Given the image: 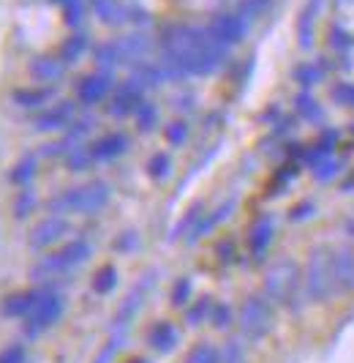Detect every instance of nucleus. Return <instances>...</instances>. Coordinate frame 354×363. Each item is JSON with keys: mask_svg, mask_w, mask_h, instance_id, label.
<instances>
[{"mask_svg": "<svg viewBox=\"0 0 354 363\" xmlns=\"http://www.w3.org/2000/svg\"><path fill=\"white\" fill-rule=\"evenodd\" d=\"M112 200V189L109 183L104 181H90L82 183V186H74V189H66L60 194H55L50 200V213L52 216H69V213H76V216H96L101 213L106 205Z\"/></svg>", "mask_w": 354, "mask_h": 363, "instance_id": "1", "label": "nucleus"}, {"mask_svg": "<svg viewBox=\"0 0 354 363\" xmlns=\"http://www.w3.org/2000/svg\"><path fill=\"white\" fill-rule=\"evenodd\" d=\"M93 255V246H90L85 238H76V240H69L66 246L55 249L50 255H44L33 268H30V279L35 284H52L55 279L60 276H69L76 268H82L85 262Z\"/></svg>", "mask_w": 354, "mask_h": 363, "instance_id": "2", "label": "nucleus"}, {"mask_svg": "<svg viewBox=\"0 0 354 363\" xmlns=\"http://www.w3.org/2000/svg\"><path fill=\"white\" fill-rule=\"evenodd\" d=\"M302 273L297 268V262L292 259H278L273 262L265 273V295L267 301L275 306H289L295 309V301H297V292H300Z\"/></svg>", "mask_w": 354, "mask_h": 363, "instance_id": "3", "label": "nucleus"}, {"mask_svg": "<svg viewBox=\"0 0 354 363\" xmlns=\"http://www.w3.org/2000/svg\"><path fill=\"white\" fill-rule=\"evenodd\" d=\"M41 287H44V290H41V298H38L35 309L30 311L28 320H22V336H25L28 342H33L41 333H47V330L57 325V323L63 320V314H66V298H63V292L55 290L52 284H41Z\"/></svg>", "mask_w": 354, "mask_h": 363, "instance_id": "4", "label": "nucleus"}, {"mask_svg": "<svg viewBox=\"0 0 354 363\" xmlns=\"http://www.w3.org/2000/svg\"><path fill=\"white\" fill-rule=\"evenodd\" d=\"M275 325V309L265 295H248L237 309V328L246 342H262Z\"/></svg>", "mask_w": 354, "mask_h": 363, "instance_id": "5", "label": "nucleus"}, {"mask_svg": "<svg viewBox=\"0 0 354 363\" xmlns=\"http://www.w3.org/2000/svg\"><path fill=\"white\" fill-rule=\"evenodd\" d=\"M302 287L308 301L321 303V301H330V295L336 292V281H333V265H330V257L324 252H314L305 273H302Z\"/></svg>", "mask_w": 354, "mask_h": 363, "instance_id": "6", "label": "nucleus"}, {"mask_svg": "<svg viewBox=\"0 0 354 363\" xmlns=\"http://www.w3.org/2000/svg\"><path fill=\"white\" fill-rule=\"evenodd\" d=\"M71 224L66 216H44L41 221H35L33 227H30V233H28V246L33 249V252H47V249H52L57 246L63 238L69 235Z\"/></svg>", "mask_w": 354, "mask_h": 363, "instance_id": "7", "label": "nucleus"}, {"mask_svg": "<svg viewBox=\"0 0 354 363\" xmlns=\"http://www.w3.org/2000/svg\"><path fill=\"white\" fill-rule=\"evenodd\" d=\"M41 284H35L30 290H14L8 295L0 298V317L3 320H14V323H22L30 317V311L35 309L38 298H41Z\"/></svg>", "mask_w": 354, "mask_h": 363, "instance_id": "8", "label": "nucleus"}, {"mask_svg": "<svg viewBox=\"0 0 354 363\" xmlns=\"http://www.w3.org/2000/svg\"><path fill=\"white\" fill-rule=\"evenodd\" d=\"M207 33L212 36V41H218L221 47H232L240 44L248 33V22L240 14H218L212 17V22L207 25Z\"/></svg>", "mask_w": 354, "mask_h": 363, "instance_id": "9", "label": "nucleus"}, {"mask_svg": "<svg viewBox=\"0 0 354 363\" xmlns=\"http://www.w3.org/2000/svg\"><path fill=\"white\" fill-rule=\"evenodd\" d=\"M76 121V104L74 101H57L52 107H47L44 112H38L33 121V128L41 134L50 131H66Z\"/></svg>", "mask_w": 354, "mask_h": 363, "instance_id": "10", "label": "nucleus"}, {"mask_svg": "<svg viewBox=\"0 0 354 363\" xmlns=\"http://www.w3.org/2000/svg\"><path fill=\"white\" fill-rule=\"evenodd\" d=\"M109 93H112V74L96 72L79 79V85H76V101L82 107H96V104L104 101Z\"/></svg>", "mask_w": 354, "mask_h": 363, "instance_id": "11", "label": "nucleus"}, {"mask_svg": "<svg viewBox=\"0 0 354 363\" xmlns=\"http://www.w3.org/2000/svg\"><path fill=\"white\" fill-rule=\"evenodd\" d=\"M144 342H147V347H150L153 352L169 355V352L177 350V345H180V330H177L175 323H169V320H156L153 325L147 328Z\"/></svg>", "mask_w": 354, "mask_h": 363, "instance_id": "12", "label": "nucleus"}, {"mask_svg": "<svg viewBox=\"0 0 354 363\" xmlns=\"http://www.w3.org/2000/svg\"><path fill=\"white\" fill-rule=\"evenodd\" d=\"M128 147H131L128 134H123V131H112V134L98 137V140L90 145V153H93V162L101 164V162H115V159H120Z\"/></svg>", "mask_w": 354, "mask_h": 363, "instance_id": "13", "label": "nucleus"}, {"mask_svg": "<svg viewBox=\"0 0 354 363\" xmlns=\"http://www.w3.org/2000/svg\"><path fill=\"white\" fill-rule=\"evenodd\" d=\"M139 104H142V88L137 82L125 79L123 85L115 91V96H112V101H109L106 109H109L112 118H125V115H134Z\"/></svg>", "mask_w": 354, "mask_h": 363, "instance_id": "14", "label": "nucleus"}, {"mask_svg": "<svg viewBox=\"0 0 354 363\" xmlns=\"http://www.w3.org/2000/svg\"><path fill=\"white\" fill-rule=\"evenodd\" d=\"M115 47H118V57H120V63L139 66V63H144V57H147V52H150L153 41H150V36H144V33H131V36L118 38V41H115Z\"/></svg>", "mask_w": 354, "mask_h": 363, "instance_id": "15", "label": "nucleus"}, {"mask_svg": "<svg viewBox=\"0 0 354 363\" xmlns=\"http://www.w3.org/2000/svg\"><path fill=\"white\" fill-rule=\"evenodd\" d=\"M28 72H30V77H33L38 85H47L50 88L52 82H57L66 74V63L60 57H55V55H38V57H33L28 63Z\"/></svg>", "mask_w": 354, "mask_h": 363, "instance_id": "16", "label": "nucleus"}, {"mask_svg": "<svg viewBox=\"0 0 354 363\" xmlns=\"http://www.w3.org/2000/svg\"><path fill=\"white\" fill-rule=\"evenodd\" d=\"M273 238H275V224H273V218L270 216H262L253 227H251V235H248V252L251 257L259 262V259H265L267 249H270V243H273Z\"/></svg>", "mask_w": 354, "mask_h": 363, "instance_id": "17", "label": "nucleus"}, {"mask_svg": "<svg viewBox=\"0 0 354 363\" xmlns=\"http://www.w3.org/2000/svg\"><path fill=\"white\" fill-rule=\"evenodd\" d=\"M333 265V281H336V292H349L354 290V257L352 252H338L336 257H330Z\"/></svg>", "mask_w": 354, "mask_h": 363, "instance_id": "18", "label": "nucleus"}, {"mask_svg": "<svg viewBox=\"0 0 354 363\" xmlns=\"http://www.w3.org/2000/svg\"><path fill=\"white\" fill-rule=\"evenodd\" d=\"M55 96L52 88L41 85V88H14L11 91V101L22 109H41Z\"/></svg>", "mask_w": 354, "mask_h": 363, "instance_id": "19", "label": "nucleus"}, {"mask_svg": "<svg viewBox=\"0 0 354 363\" xmlns=\"http://www.w3.org/2000/svg\"><path fill=\"white\" fill-rule=\"evenodd\" d=\"M38 175V159L35 156H22L11 169H8V183L17 186V189H30V183L35 181Z\"/></svg>", "mask_w": 354, "mask_h": 363, "instance_id": "20", "label": "nucleus"}, {"mask_svg": "<svg viewBox=\"0 0 354 363\" xmlns=\"http://www.w3.org/2000/svg\"><path fill=\"white\" fill-rule=\"evenodd\" d=\"M212 303H215V301H212L210 295H202V298L191 301V303L185 306V325L199 328L202 323H207V320H210Z\"/></svg>", "mask_w": 354, "mask_h": 363, "instance_id": "21", "label": "nucleus"}, {"mask_svg": "<svg viewBox=\"0 0 354 363\" xmlns=\"http://www.w3.org/2000/svg\"><path fill=\"white\" fill-rule=\"evenodd\" d=\"M118 281H120L118 268H115V265H101L98 271L93 273L90 287H93V292H96V295H109V292L118 287Z\"/></svg>", "mask_w": 354, "mask_h": 363, "instance_id": "22", "label": "nucleus"}, {"mask_svg": "<svg viewBox=\"0 0 354 363\" xmlns=\"http://www.w3.org/2000/svg\"><path fill=\"white\" fill-rule=\"evenodd\" d=\"M93 9H96V17L101 19L104 25H123L128 19L125 9L118 6L115 0H93Z\"/></svg>", "mask_w": 354, "mask_h": 363, "instance_id": "23", "label": "nucleus"}, {"mask_svg": "<svg viewBox=\"0 0 354 363\" xmlns=\"http://www.w3.org/2000/svg\"><path fill=\"white\" fill-rule=\"evenodd\" d=\"M183 363H221V350L212 345V342H196L185 352Z\"/></svg>", "mask_w": 354, "mask_h": 363, "instance_id": "24", "label": "nucleus"}, {"mask_svg": "<svg viewBox=\"0 0 354 363\" xmlns=\"http://www.w3.org/2000/svg\"><path fill=\"white\" fill-rule=\"evenodd\" d=\"M11 211H14V218L17 221H25L30 218V213L38 211V197H35L33 189H19V194L11 202Z\"/></svg>", "mask_w": 354, "mask_h": 363, "instance_id": "25", "label": "nucleus"}, {"mask_svg": "<svg viewBox=\"0 0 354 363\" xmlns=\"http://www.w3.org/2000/svg\"><path fill=\"white\" fill-rule=\"evenodd\" d=\"M85 50H88V36H85V33H74V36H69L66 41H63V47H60V55H57V57L69 66V63H76Z\"/></svg>", "mask_w": 354, "mask_h": 363, "instance_id": "26", "label": "nucleus"}, {"mask_svg": "<svg viewBox=\"0 0 354 363\" xmlns=\"http://www.w3.org/2000/svg\"><path fill=\"white\" fill-rule=\"evenodd\" d=\"M221 350V363H248V352H246V339L243 336H234V339H227Z\"/></svg>", "mask_w": 354, "mask_h": 363, "instance_id": "27", "label": "nucleus"}, {"mask_svg": "<svg viewBox=\"0 0 354 363\" xmlns=\"http://www.w3.org/2000/svg\"><path fill=\"white\" fill-rule=\"evenodd\" d=\"M90 167H96L93 153H90V145H76L69 156H66V169H69V172H85Z\"/></svg>", "mask_w": 354, "mask_h": 363, "instance_id": "28", "label": "nucleus"}, {"mask_svg": "<svg viewBox=\"0 0 354 363\" xmlns=\"http://www.w3.org/2000/svg\"><path fill=\"white\" fill-rule=\"evenodd\" d=\"M215 330H229L234 323H237V314L232 309L229 303H212V311H210V320H207Z\"/></svg>", "mask_w": 354, "mask_h": 363, "instance_id": "29", "label": "nucleus"}, {"mask_svg": "<svg viewBox=\"0 0 354 363\" xmlns=\"http://www.w3.org/2000/svg\"><path fill=\"white\" fill-rule=\"evenodd\" d=\"M191 295H194V281H191L188 276H180L175 284H172V292H169L172 306H177V309H185V306L191 303Z\"/></svg>", "mask_w": 354, "mask_h": 363, "instance_id": "30", "label": "nucleus"}, {"mask_svg": "<svg viewBox=\"0 0 354 363\" xmlns=\"http://www.w3.org/2000/svg\"><path fill=\"white\" fill-rule=\"evenodd\" d=\"M134 115H137V128H139V131H153L156 123H159V109H156L153 101H144V99H142V104L137 107Z\"/></svg>", "mask_w": 354, "mask_h": 363, "instance_id": "31", "label": "nucleus"}, {"mask_svg": "<svg viewBox=\"0 0 354 363\" xmlns=\"http://www.w3.org/2000/svg\"><path fill=\"white\" fill-rule=\"evenodd\" d=\"M169 172H172V159H169V153H153L150 162H147V175H150L153 181H164V178H169Z\"/></svg>", "mask_w": 354, "mask_h": 363, "instance_id": "32", "label": "nucleus"}, {"mask_svg": "<svg viewBox=\"0 0 354 363\" xmlns=\"http://www.w3.org/2000/svg\"><path fill=\"white\" fill-rule=\"evenodd\" d=\"M123 339H125V330H112V336H109V342L104 345V350L93 358V363H112V358L120 352V347H123Z\"/></svg>", "mask_w": 354, "mask_h": 363, "instance_id": "33", "label": "nucleus"}, {"mask_svg": "<svg viewBox=\"0 0 354 363\" xmlns=\"http://www.w3.org/2000/svg\"><path fill=\"white\" fill-rule=\"evenodd\" d=\"M93 57H96V63H98V66H104V69L120 66V57H118V47H115V41H106V44H101V47H96V50H93Z\"/></svg>", "mask_w": 354, "mask_h": 363, "instance_id": "34", "label": "nucleus"}, {"mask_svg": "<svg viewBox=\"0 0 354 363\" xmlns=\"http://www.w3.org/2000/svg\"><path fill=\"white\" fill-rule=\"evenodd\" d=\"M164 137L172 147H183L188 140V123L185 121H172L169 126L164 128Z\"/></svg>", "mask_w": 354, "mask_h": 363, "instance_id": "35", "label": "nucleus"}, {"mask_svg": "<svg viewBox=\"0 0 354 363\" xmlns=\"http://www.w3.org/2000/svg\"><path fill=\"white\" fill-rule=\"evenodd\" d=\"M199 218H202V205H194V208H191L185 216L177 221L175 235H172V238H183V235L188 238V235H191V230L196 227V221H199Z\"/></svg>", "mask_w": 354, "mask_h": 363, "instance_id": "36", "label": "nucleus"}, {"mask_svg": "<svg viewBox=\"0 0 354 363\" xmlns=\"http://www.w3.org/2000/svg\"><path fill=\"white\" fill-rule=\"evenodd\" d=\"M0 363H28V350H25V345H19V342L6 345L0 350Z\"/></svg>", "mask_w": 354, "mask_h": 363, "instance_id": "37", "label": "nucleus"}, {"mask_svg": "<svg viewBox=\"0 0 354 363\" xmlns=\"http://www.w3.org/2000/svg\"><path fill=\"white\" fill-rule=\"evenodd\" d=\"M297 112H300L302 118H308V121H319L321 118V109L316 107V101L311 99V96H297Z\"/></svg>", "mask_w": 354, "mask_h": 363, "instance_id": "38", "label": "nucleus"}, {"mask_svg": "<svg viewBox=\"0 0 354 363\" xmlns=\"http://www.w3.org/2000/svg\"><path fill=\"white\" fill-rule=\"evenodd\" d=\"M85 9H82V0H71V3H66V11H63V22L69 25V28H76L79 22H82V14Z\"/></svg>", "mask_w": 354, "mask_h": 363, "instance_id": "39", "label": "nucleus"}, {"mask_svg": "<svg viewBox=\"0 0 354 363\" xmlns=\"http://www.w3.org/2000/svg\"><path fill=\"white\" fill-rule=\"evenodd\" d=\"M137 246H139V235L134 230H128V233H123L115 240V252H120V255H131Z\"/></svg>", "mask_w": 354, "mask_h": 363, "instance_id": "40", "label": "nucleus"}, {"mask_svg": "<svg viewBox=\"0 0 354 363\" xmlns=\"http://www.w3.org/2000/svg\"><path fill=\"white\" fill-rule=\"evenodd\" d=\"M314 9H316V3H311L305 11H302V17H300V41H302V47H308L311 44V25H314Z\"/></svg>", "mask_w": 354, "mask_h": 363, "instance_id": "41", "label": "nucleus"}, {"mask_svg": "<svg viewBox=\"0 0 354 363\" xmlns=\"http://www.w3.org/2000/svg\"><path fill=\"white\" fill-rule=\"evenodd\" d=\"M267 6H270V0H243L240 3V17H259Z\"/></svg>", "mask_w": 354, "mask_h": 363, "instance_id": "42", "label": "nucleus"}, {"mask_svg": "<svg viewBox=\"0 0 354 363\" xmlns=\"http://www.w3.org/2000/svg\"><path fill=\"white\" fill-rule=\"evenodd\" d=\"M316 77H319V72L314 69V66H300V69H297V79H300V82H305V85L316 82Z\"/></svg>", "mask_w": 354, "mask_h": 363, "instance_id": "43", "label": "nucleus"}, {"mask_svg": "<svg viewBox=\"0 0 354 363\" xmlns=\"http://www.w3.org/2000/svg\"><path fill=\"white\" fill-rule=\"evenodd\" d=\"M336 175V164L333 162H324L316 167V178H321V181H327V178H333Z\"/></svg>", "mask_w": 354, "mask_h": 363, "instance_id": "44", "label": "nucleus"}, {"mask_svg": "<svg viewBox=\"0 0 354 363\" xmlns=\"http://www.w3.org/2000/svg\"><path fill=\"white\" fill-rule=\"evenodd\" d=\"M336 96H341V99L346 96V99H349V104H354V88H352V85H343V88H336Z\"/></svg>", "mask_w": 354, "mask_h": 363, "instance_id": "45", "label": "nucleus"}, {"mask_svg": "<svg viewBox=\"0 0 354 363\" xmlns=\"http://www.w3.org/2000/svg\"><path fill=\"white\" fill-rule=\"evenodd\" d=\"M305 216H311V205H297L295 213H292V218L297 221V218H305Z\"/></svg>", "mask_w": 354, "mask_h": 363, "instance_id": "46", "label": "nucleus"}, {"mask_svg": "<svg viewBox=\"0 0 354 363\" xmlns=\"http://www.w3.org/2000/svg\"><path fill=\"white\" fill-rule=\"evenodd\" d=\"M131 363H150V361H144V358H137V361H131Z\"/></svg>", "mask_w": 354, "mask_h": 363, "instance_id": "47", "label": "nucleus"}, {"mask_svg": "<svg viewBox=\"0 0 354 363\" xmlns=\"http://www.w3.org/2000/svg\"><path fill=\"white\" fill-rule=\"evenodd\" d=\"M55 3H71V0H55Z\"/></svg>", "mask_w": 354, "mask_h": 363, "instance_id": "48", "label": "nucleus"}]
</instances>
